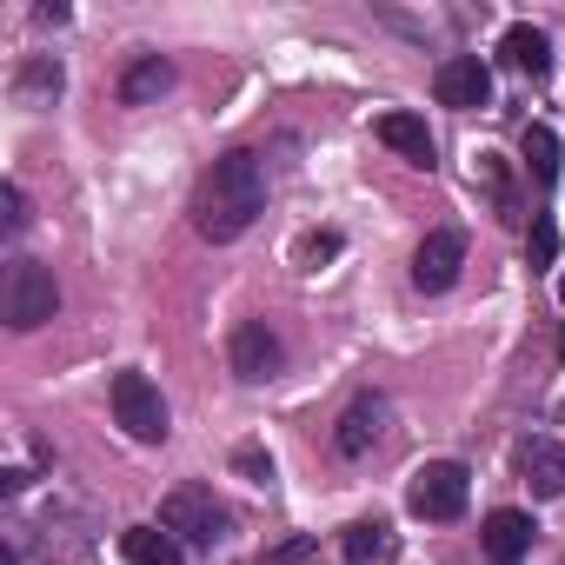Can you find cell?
I'll return each instance as SVG.
<instances>
[{"mask_svg":"<svg viewBox=\"0 0 565 565\" xmlns=\"http://www.w3.org/2000/svg\"><path fill=\"white\" fill-rule=\"evenodd\" d=\"M21 94H28V100H54V94H61V67H54V61H34V67L21 74Z\"/></svg>","mask_w":565,"mask_h":565,"instance_id":"d6986e66","label":"cell"},{"mask_svg":"<svg viewBox=\"0 0 565 565\" xmlns=\"http://www.w3.org/2000/svg\"><path fill=\"white\" fill-rule=\"evenodd\" d=\"M380 419H386V406H380V399H353V406H347V419H340V433H333V446H340L347 459L373 452V439H380Z\"/></svg>","mask_w":565,"mask_h":565,"instance_id":"4fadbf2b","label":"cell"},{"mask_svg":"<svg viewBox=\"0 0 565 565\" xmlns=\"http://www.w3.org/2000/svg\"><path fill=\"white\" fill-rule=\"evenodd\" d=\"M266 206V167L253 153H220L206 173H200V193H193V226L206 239H239Z\"/></svg>","mask_w":565,"mask_h":565,"instance_id":"6da1fadb","label":"cell"},{"mask_svg":"<svg viewBox=\"0 0 565 565\" xmlns=\"http://www.w3.org/2000/svg\"><path fill=\"white\" fill-rule=\"evenodd\" d=\"M512 459H519V479H525L539 499H558V492H565V446H558V439H525Z\"/></svg>","mask_w":565,"mask_h":565,"instance_id":"ba28073f","label":"cell"},{"mask_svg":"<svg viewBox=\"0 0 565 565\" xmlns=\"http://www.w3.org/2000/svg\"><path fill=\"white\" fill-rule=\"evenodd\" d=\"M525 167H532V180H558V134L552 127H525Z\"/></svg>","mask_w":565,"mask_h":565,"instance_id":"2e32d148","label":"cell"},{"mask_svg":"<svg viewBox=\"0 0 565 565\" xmlns=\"http://www.w3.org/2000/svg\"><path fill=\"white\" fill-rule=\"evenodd\" d=\"M114 419L127 426V439L160 446L167 439V399L147 373H114Z\"/></svg>","mask_w":565,"mask_h":565,"instance_id":"277c9868","label":"cell"},{"mask_svg":"<svg viewBox=\"0 0 565 565\" xmlns=\"http://www.w3.org/2000/svg\"><path fill=\"white\" fill-rule=\"evenodd\" d=\"M558 360H565V333H558Z\"/></svg>","mask_w":565,"mask_h":565,"instance_id":"d4e9b609","label":"cell"},{"mask_svg":"<svg viewBox=\"0 0 565 565\" xmlns=\"http://www.w3.org/2000/svg\"><path fill=\"white\" fill-rule=\"evenodd\" d=\"M0 565H21V558H14V552H0Z\"/></svg>","mask_w":565,"mask_h":565,"instance_id":"603a6c76","label":"cell"},{"mask_svg":"<svg viewBox=\"0 0 565 565\" xmlns=\"http://www.w3.org/2000/svg\"><path fill=\"white\" fill-rule=\"evenodd\" d=\"M525 259H532V266H552V259H558V226H552L545 213H539L532 233H525Z\"/></svg>","mask_w":565,"mask_h":565,"instance_id":"ac0fdd59","label":"cell"},{"mask_svg":"<svg viewBox=\"0 0 565 565\" xmlns=\"http://www.w3.org/2000/svg\"><path fill=\"white\" fill-rule=\"evenodd\" d=\"M333 253H340V233H307V239H300V259H307V266H320V259H333Z\"/></svg>","mask_w":565,"mask_h":565,"instance_id":"44dd1931","label":"cell"},{"mask_svg":"<svg viewBox=\"0 0 565 565\" xmlns=\"http://www.w3.org/2000/svg\"><path fill=\"white\" fill-rule=\"evenodd\" d=\"M386 558V525H347V565H380Z\"/></svg>","mask_w":565,"mask_h":565,"instance_id":"e0dca14e","label":"cell"},{"mask_svg":"<svg viewBox=\"0 0 565 565\" xmlns=\"http://www.w3.org/2000/svg\"><path fill=\"white\" fill-rule=\"evenodd\" d=\"M120 552L134 565H186V545L167 532V525H127L120 532Z\"/></svg>","mask_w":565,"mask_h":565,"instance_id":"8fae6325","label":"cell"},{"mask_svg":"<svg viewBox=\"0 0 565 565\" xmlns=\"http://www.w3.org/2000/svg\"><path fill=\"white\" fill-rule=\"evenodd\" d=\"M160 525H167L180 545H213V539L226 532V512H220V499H213L206 486H173V492L160 499Z\"/></svg>","mask_w":565,"mask_h":565,"instance_id":"5b68a950","label":"cell"},{"mask_svg":"<svg viewBox=\"0 0 565 565\" xmlns=\"http://www.w3.org/2000/svg\"><path fill=\"white\" fill-rule=\"evenodd\" d=\"M373 134H380L393 153H406L413 167H433V134H426V120H419V114H380V120H373Z\"/></svg>","mask_w":565,"mask_h":565,"instance_id":"30bf717a","label":"cell"},{"mask_svg":"<svg viewBox=\"0 0 565 565\" xmlns=\"http://www.w3.org/2000/svg\"><path fill=\"white\" fill-rule=\"evenodd\" d=\"M499 54H505L519 74H532V81H545V74H552V41H545L539 28H525V21H519V28H505Z\"/></svg>","mask_w":565,"mask_h":565,"instance_id":"7c38bea8","label":"cell"},{"mask_svg":"<svg viewBox=\"0 0 565 565\" xmlns=\"http://www.w3.org/2000/svg\"><path fill=\"white\" fill-rule=\"evenodd\" d=\"M459 266H466V233H459V226H439V233H426L419 253H413V287H419V294H446L452 279H459Z\"/></svg>","mask_w":565,"mask_h":565,"instance_id":"8992f818","label":"cell"},{"mask_svg":"<svg viewBox=\"0 0 565 565\" xmlns=\"http://www.w3.org/2000/svg\"><path fill=\"white\" fill-rule=\"evenodd\" d=\"M466 492H472V472L459 459H433V466L413 472L406 505H413V519H459L466 512Z\"/></svg>","mask_w":565,"mask_h":565,"instance_id":"3957f363","label":"cell"},{"mask_svg":"<svg viewBox=\"0 0 565 565\" xmlns=\"http://www.w3.org/2000/svg\"><path fill=\"white\" fill-rule=\"evenodd\" d=\"M479 539H486V552H492L499 565H512V558L532 545V519H525V512H492Z\"/></svg>","mask_w":565,"mask_h":565,"instance_id":"9a60e30c","label":"cell"},{"mask_svg":"<svg viewBox=\"0 0 565 565\" xmlns=\"http://www.w3.org/2000/svg\"><path fill=\"white\" fill-rule=\"evenodd\" d=\"M0 307H8V327H14V333L47 327V320H54V307H61L54 273H47V266H34V259H14V266H8V279H0Z\"/></svg>","mask_w":565,"mask_h":565,"instance_id":"7a4b0ae2","label":"cell"},{"mask_svg":"<svg viewBox=\"0 0 565 565\" xmlns=\"http://www.w3.org/2000/svg\"><path fill=\"white\" fill-rule=\"evenodd\" d=\"M273 366H279V340L266 333V320L233 327V373L259 386V380H273Z\"/></svg>","mask_w":565,"mask_h":565,"instance_id":"9c48e42d","label":"cell"},{"mask_svg":"<svg viewBox=\"0 0 565 565\" xmlns=\"http://www.w3.org/2000/svg\"><path fill=\"white\" fill-rule=\"evenodd\" d=\"M558 300H565V273H558Z\"/></svg>","mask_w":565,"mask_h":565,"instance_id":"cb8c5ba5","label":"cell"},{"mask_svg":"<svg viewBox=\"0 0 565 565\" xmlns=\"http://www.w3.org/2000/svg\"><path fill=\"white\" fill-rule=\"evenodd\" d=\"M0 206H8V233H21V226H28V200H21V186L0 193Z\"/></svg>","mask_w":565,"mask_h":565,"instance_id":"7402d4cb","label":"cell"},{"mask_svg":"<svg viewBox=\"0 0 565 565\" xmlns=\"http://www.w3.org/2000/svg\"><path fill=\"white\" fill-rule=\"evenodd\" d=\"M167 87H173V67H167L160 54H140V61L127 67V81H120V100H127V107H147V100H160Z\"/></svg>","mask_w":565,"mask_h":565,"instance_id":"5bb4252c","label":"cell"},{"mask_svg":"<svg viewBox=\"0 0 565 565\" xmlns=\"http://www.w3.org/2000/svg\"><path fill=\"white\" fill-rule=\"evenodd\" d=\"M439 100L446 107H486L492 100V67L479 61V54H452V61H439Z\"/></svg>","mask_w":565,"mask_h":565,"instance_id":"52a82bcc","label":"cell"},{"mask_svg":"<svg viewBox=\"0 0 565 565\" xmlns=\"http://www.w3.org/2000/svg\"><path fill=\"white\" fill-rule=\"evenodd\" d=\"M233 466H239V472H246L253 486H266V479H273V459H266L259 446H239V452H233Z\"/></svg>","mask_w":565,"mask_h":565,"instance_id":"ffe728a7","label":"cell"}]
</instances>
